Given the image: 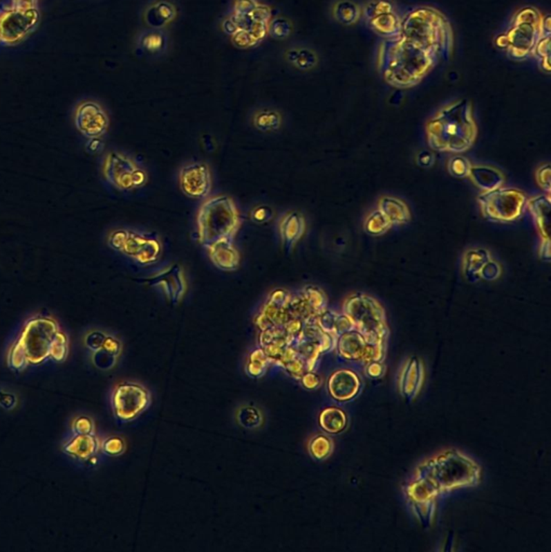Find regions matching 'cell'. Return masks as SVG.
<instances>
[{
  "label": "cell",
  "mask_w": 551,
  "mask_h": 552,
  "mask_svg": "<svg viewBox=\"0 0 551 552\" xmlns=\"http://www.w3.org/2000/svg\"><path fill=\"white\" fill-rule=\"evenodd\" d=\"M452 48L446 17L433 8H419L402 21L400 30L380 52L379 66L387 84L411 88L419 84Z\"/></svg>",
  "instance_id": "obj_1"
},
{
  "label": "cell",
  "mask_w": 551,
  "mask_h": 552,
  "mask_svg": "<svg viewBox=\"0 0 551 552\" xmlns=\"http://www.w3.org/2000/svg\"><path fill=\"white\" fill-rule=\"evenodd\" d=\"M481 468L458 450H447L422 463L413 479L404 486L409 503L436 501L437 497L458 489L479 484Z\"/></svg>",
  "instance_id": "obj_2"
},
{
  "label": "cell",
  "mask_w": 551,
  "mask_h": 552,
  "mask_svg": "<svg viewBox=\"0 0 551 552\" xmlns=\"http://www.w3.org/2000/svg\"><path fill=\"white\" fill-rule=\"evenodd\" d=\"M427 140L433 151L463 154L475 145L478 127L473 106L458 100L439 110L427 122Z\"/></svg>",
  "instance_id": "obj_3"
},
{
  "label": "cell",
  "mask_w": 551,
  "mask_h": 552,
  "mask_svg": "<svg viewBox=\"0 0 551 552\" xmlns=\"http://www.w3.org/2000/svg\"><path fill=\"white\" fill-rule=\"evenodd\" d=\"M342 313L348 318L354 329L362 333L371 347L385 356L390 330L384 309L380 302L367 293H353L343 303Z\"/></svg>",
  "instance_id": "obj_4"
},
{
  "label": "cell",
  "mask_w": 551,
  "mask_h": 552,
  "mask_svg": "<svg viewBox=\"0 0 551 552\" xmlns=\"http://www.w3.org/2000/svg\"><path fill=\"white\" fill-rule=\"evenodd\" d=\"M198 242L205 248L221 241H233L240 227V216L232 199L214 196L202 204L198 214Z\"/></svg>",
  "instance_id": "obj_5"
},
{
  "label": "cell",
  "mask_w": 551,
  "mask_h": 552,
  "mask_svg": "<svg viewBox=\"0 0 551 552\" xmlns=\"http://www.w3.org/2000/svg\"><path fill=\"white\" fill-rule=\"evenodd\" d=\"M477 201L483 217L491 223H514L527 210V194L519 189L500 187L483 191Z\"/></svg>",
  "instance_id": "obj_6"
},
{
  "label": "cell",
  "mask_w": 551,
  "mask_h": 552,
  "mask_svg": "<svg viewBox=\"0 0 551 552\" xmlns=\"http://www.w3.org/2000/svg\"><path fill=\"white\" fill-rule=\"evenodd\" d=\"M108 245L144 266L156 264L162 254L161 240L156 233L115 230L108 237Z\"/></svg>",
  "instance_id": "obj_7"
},
{
  "label": "cell",
  "mask_w": 551,
  "mask_h": 552,
  "mask_svg": "<svg viewBox=\"0 0 551 552\" xmlns=\"http://www.w3.org/2000/svg\"><path fill=\"white\" fill-rule=\"evenodd\" d=\"M59 330L57 322L47 316H36L25 324L17 343L28 364H40L50 357L52 342Z\"/></svg>",
  "instance_id": "obj_8"
},
{
  "label": "cell",
  "mask_w": 551,
  "mask_h": 552,
  "mask_svg": "<svg viewBox=\"0 0 551 552\" xmlns=\"http://www.w3.org/2000/svg\"><path fill=\"white\" fill-rule=\"evenodd\" d=\"M544 32L539 12L531 8H525L514 17L512 28L505 35V47L517 59L527 57L533 53Z\"/></svg>",
  "instance_id": "obj_9"
},
{
  "label": "cell",
  "mask_w": 551,
  "mask_h": 552,
  "mask_svg": "<svg viewBox=\"0 0 551 552\" xmlns=\"http://www.w3.org/2000/svg\"><path fill=\"white\" fill-rule=\"evenodd\" d=\"M39 20L38 8L15 7L10 3L0 7V44H20L35 32Z\"/></svg>",
  "instance_id": "obj_10"
},
{
  "label": "cell",
  "mask_w": 551,
  "mask_h": 552,
  "mask_svg": "<svg viewBox=\"0 0 551 552\" xmlns=\"http://www.w3.org/2000/svg\"><path fill=\"white\" fill-rule=\"evenodd\" d=\"M104 177L111 186L121 191H130L144 186L147 173L140 169L130 156L121 152L108 154L103 165Z\"/></svg>",
  "instance_id": "obj_11"
},
{
  "label": "cell",
  "mask_w": 551,
  "mask_h": 552,
  "mask_svg": "<svg viewBox=\"0 0 551 552\" xmlns=\"http://www.w3.org/2000/svg\"><path fill=\"white\" fill-rule=\"evenodd\" d=\"M151 403L149 392L140 384L123 382L115 386L111 397L113 413L120 422L135 420Z\"/></svg>",
  "instance_id": "obj_12"
},
{
  "label": "cell",
  "mask_w": 551,
  "mask_h": 552,
  "mask_svg": "<svg viewBox=\"0 0 551 552\" xmlns=\"http://www.w3.org/2000/svg\"><path fill=\"white\" fill-rule=\"evenodd\" d=\"M336 349L343 360L348 362H383L384 357L375 347L367 342L362 333L353 326L337 338Z\"/></svg>",
  "instance_id": "obj_13"
},
{
  "label": "cell",
  "mask_w": 551,
  "mask_h": 552,
  "mask_svg": "<svg viewBox=\"0 0 551 552\" xmlns=\"http://www.w3.org/2000/svg\"><path fill=\"white\" fill-rule=\"evenodd\" d=\"M77 130L88 140H98L107 132L109 119L100 104L94 100H84L75 110Z\"/></svg>",
  "instance_id": "obj_14"
},
{
  "label": "cell",
  "mask_w": 551,
  "mask_h": 552,
  "mask_svg": "<svg viewBox=\"0 0 551 552\" xmlns=\"http://www.w3.org/2000/svg\"><path fill=\"white\" fill-rule=\"evenodd\" d=\"M183 192L190 198L204 199L212 188L211 171L205 163H192L179 172Z\"/></svg>",
  "instance_id": "obj_15"
},
{
  "label": "cell",
  "mask_w": 551,
  "mask_h": 552,
  "mask_svg": "<svg viewBox=\"0 0 551 552\" xmlns=\"http://www.w3.org/2000/svg\"><path fill=\"white\" fill-rule=\"evenodd\" d=\"M150 286H159L163 289L171 304H178L184 298L187 291V282L184 270L179 264H175L160 273L142 281Z\"/></svg>",
  "instance_id": "obj_16"
},
{
  "label": "cell",
  "mask_w": 551,
  "mask_h": 552,
  "mask_svg": "<svg viewBox=\"0 0 551 552\" xmlns=\"http://www.w3.org/2000/svg\"><path fill=\"white\" fill-rule=\"evenodd\" d=\"M366 19L370 27L382 36L393 37L398 33L402 21L393 10L392 6L385 0L370 3L365 10Z\"/></svg>",
  "instance_id": "obj_17"
},
{
  "label": "cell",
  "mask_w": 551,
  "mask_h": 552,
  "mask_svg": "<svg viewBox=\"0 0 551 552\" xmlns=\"http://www.w3.org/2000/svg\"><path fill=\"white\" fill-rule=\"evenodd\" d=\"M327 389L333 401L348 403L359 394L362 389V380L353 370H336L329 376Z\"/></svg>",
  "instance_id": "obj_18"
},
{
  "label": "cell",
  "mask_w": 551,
  "mask_h": 552,
  "mask_svg": "<svg viewBox=\"0 0 551 552\" xmlns=\"http://www.w3.org/2000/svg\"><path fill=\"white\" fill-rule=\"evenodd\" d=\"M424 382V366L423 362L417 358L411 357L404 365V368L400 374V394L404 398L415 399L421 392Z\"/></svg>",
  "instance_id": "obj_19"
},
{
  "label": "cell",
  "mask_w": 551,
  "mask_h": 552,
  "mask_svg": "<svg viewBox=\"0 0 551 552\" xmlns=\"http://www.w3.org/2000/svg\"><path fill=\"white\" fill-rule=\"evenodd\" d=\"M306 232V220L298 212H289L279 223V235L283 247L287 254H290L297 243L301 240Z\"/></svg>",
  "instance_id": "obj_20"
},
{
  "label": "cell",
  "mask_w": 551,
  "mask_h": 552,
  "mask_svg": "<svg viewBox=\"0 0 551 552\" xmlns=\"http://www.w3.org/2000/svg\"><path fill=\"white\" fill-rule=\"evenodd\" d=\"M527 208L541 237V241L550 240L551 201L550 193L527 199Z\"/></svg>",
  "instance_id": "obj_21"
},
{
  "label": "cell",
  "mask_w": 551,
  "mask_h": 552,
  "mask_svg": "<svg viewBox=\"0 0 551 552\" xmlns=\"http://www.w3.org/2000/svg\"><path fill=\"white\" fill-rule=\"evenodd\" d=\"M214 266L225 272L236 271L240 266V254L233 241L225 240L207 248Z\"/></svg>",
  "instance_id": "obj_22"
},
{
  "label": "cell",
  "mask_w": 551,
  "mask_h": 552,
  "mask_svg": "<svg viewBox=\"0 0 551 552\" xmlns=\"http://www.w3.org/2000/svg\"><path fill=\"white\" fill-rule=\"evenodd\" d=\"M381 213L390 220L392 226L404 225L411 220L409 208L404 201L392 196H383L379 201V208Z\"/></svg>",
  "instance_id": "obj_23"
},
{
  "label": "cell",
  "mask_w": 551,
  "mask_h": 552,
  "mask_svg": "<svg viewBox=\"0 0 551 552\" xmlns=\"http://www.w3.org/2000/svg\"><path fill=\"white\" fill-rule=\"evenodd\" d=\"M469 178L478 188L483 191H490L493 189L500 188L505 181L502 172L494 167H485V165H476L471 167L469 172Z\"/></svg>",
  "instance_id": "obj_24"
},
{
  "label": "cell",
  "mask_w": 551,
  "mask_h": 552,
  "mask_svg": "<svg viewBox=\"0 0 551 552\" xmlns=\"http://www.w3.org/2000/svg\"><path fill=\"white\" fill-rule=\"evenodd\" d=\"M319 424L324 432L337 435L348 426V416L339 407H327L319 413Z\"/></svg>",
  "instance_id": "obj_25"
},
{
  "label": "cell",
  "mask_w": 551,
  "mask_h": 552,
  "mask_svg": "<svg viewBox=\"0 0 551 552\" xmlns=\"http://www.w3.org/2000/svg\"><path fill=\"white\" fill-rule=\"evenodd\" d=\"M100 443L93 434L76 435V437L65 445L64 450L71 457L80 459H88L97 452Z\"/></svg>",
  "instance_id": "obj_26"
},
{
  "label": "cell",
  "mask_w": 551,
  "mask_h": 552,
  "mask_svg": "<svg viewBox=\"0 0 551 552\" xmlns=\"http://www.w3.org/2000/svg\"><path fill=\"white\" fill-rule=\"evenodd\" d=\"M490 252L485 250H471L466 252L463 260V270L466 279L477 282L480 279V272L487 261H490Z\"/></svg>",
  "instance_id": "obj_27"
},
{
  "label": "cell",
  "mask_w": 551,
  "mask_h": 552,
  "mask_svg": "<svg viewBox=\"0 0 551 552\" xmlns=\"http://www.w3.org/2000/svg\"><path fill=\"white\" fill-rule=\"evenodd\" d=\"M287 62L300 71H310L317 64L315 52L308 48H292L285 53Z\"/></svg>",
  "instance_id": "obj_28"
},
{
  "label": "cell",
  "mask_w": 551,
  "mask_h": 552,
  "mask_svg": "<svg viewBox=\"0 0 551 552\" xmlns=\"http://www.w3.org/2000/svg\"><path fill=\"white\" fill-rule=\"evenodd\" d=\"M252 122L261 132H272L281 127L282 117L275 110L263 109L255 113Z\"/></svg>",
  "instance_id": "obj_29"
},
{
  "label": "cell",
  "mask_w": 551,
  "mask_h": 552,
  "mask_svg": "<svg viewBox=\"0 0 551 552\" xmlns=\"http://www.w3.org/2000/svg\"><path fill=\"white\" fill-rule=\"evenodd\" d=\"M360 15L362 10L350 0H341L333 7V17L342 24H354L359 20Z\"/></svg>",
  "instance_id": "obj_30"
},
{
  "label": "cell",
  "mask_w": 551,
  "mask_h": 552,
  "mask_svg": "<svg viewBox=\"0 0 551 552\" xmlns=\"http://www.w3.org/2000/svg\"><path fill=\"white\" fill-rule=\"evenodd\" d=\"M310 455L317 461L328 459L333 451V441L329 436L319 434L310 439L308 445Z\"/></svg>",
  "instance_id": "obj_31"
},
{
  "label": "cell",
  "mask_w": 551,
  "mask_h": 552,
  "mask_svg": "<svg viewBox=\"0 0 551 552\" xmlns=\"http://www.w3.org/2000/svg\"><path fill=\"white\" fill-rule=\"evenodd\" d=\"M269 357L265 354V349H257L250 353L246 364V372L252 378H261L265 374L268 365H269Z\"/></svg>",
  "instance_id": "obj_32"
},
{
  "label": "cell",
  "mask_w": 551,
  "mask_h": 552,
  "mask_svg": "<svg viewBox=\"0 0 551 552\" xmlns=\"http://www.w3.org/2000/svg\"><path fill=\"white\" fill-rule=\"evenodd\" d=\"M236 421L242 427L254 430L263 425V416L256 407L242 406L236 412Z\"/></svg>",
  "instance_id": "obj_33"
},
{
  "label": "cell",
  "mask_w": 551,
  "mask_h": 552,
  "mask_svg": "<svg viewBox=\"0 0 551 552\" xmlns=\"http://www.w3.org/2000/svg\"><path fill=\"white\" fill-rule=\"evenodd\" d=\"M392 227L390 220L387 219L379 210H375V212L370 214L367 219H366L365 225H364L366 232L368 234L373 235V237H379V235L384 234Z\"/></svg>",
  "instance_id": "obj_34"
},
{
  "label": "cell",
  "mask_w": 551,
  "mask_h": 552,
  "mask_svg": "<svg viewBox=\"0 0 551 552\" xmlns=\"http://www.w3.org/2000/svg\"><path fill=\"white\" fill-rule=\"evenodd\" d=\"M409 504L414 515L421 521L422 524L425 526H431L436 509V501Z\"/></svg>",
  "instance_id": "obj_35"
},
{
  "label": "cell",
  "mask_w": 551,
  "mask_h": 552,
  "mask_svg": "<svg viewBox=\"0 0 551 552\" xmlns=\"http://www.w3.org/2000/svg\"><path fill=\"white\" fill-rule=\"evenodd\" d=\"M68 353V340L64 333L59 330L50 349V357L55 362H63Z\"/></svg>",
  "instance_id": "obj_36"
},
{
  "label": "cell",
  "mask_w": 551,
  "mask_h": 552,
  "mask_svg": "<svg viewBox=\"0 0 551 552\" xmlns=\"http://www.w3.org/2000/svg\"><path fill=\"white\" fill-rule=\"evenodd\" d=\"M471 167L473 165L471 162L460 156H454L448 163V169L451 175L458 177V178H465V177L469 176Z\"/></svg>",
  "instance_id": "obj_37"
},
{
  "label": "cell",
  "mask_w": 551,
  "mask_h": 552,
  "mask_svg": "<svg viewBox=\"0 0 551 552\" xmlns=\"http://www.w3.org/2000/svg\"><path fill=\"white\" fill-rule=\"evenodd\" d=\"M102 450L107 455L111 457H118L122 454L125 450L124 440L118 436H113V437L107 438L103 443H102Z\"/></svg>",
  "instance_id": "obj_38"
},
{
  "label": "cell",
  "mask_w": 551,
  "mask_h": 552,
  "mask_svg": "<svg viewBox=\"0 0 551 552\" xmlns=\"http://www.w3.org/2000/svg\"><path fill=\"white\" fill-rule=\"evenodd\" d=\"M250 219L254 223L263 225V223H269L274 217V210L269 205H258L255 208H252L250 214Z\"/></svg>",
  "instance_id": "obj_39"
},
{
  "label": "cell",
  "mask_w": 551,
  "mask_h": 552,
  "mask_svg": "<svg viewBox=\"0 0 551 552\" xmlns=\"http://www.w3.org/2000/svg\"><path fill=\"white\" fill-rule=\"evenodd\" d=\"M8 362H9L13 369L17 370H22L28 364L23 349H21L20 345L17 344V342L11 347L9 356H8Z\"/></svg>",
  "instance_id": "obj_40"
},
{
  "label": "cell",
  "mask_w": 551,
  "mask_h": 552,
  "mask_svg": "<svg viewBox=\"0 0 551 552\" xmlns=\"http://www.w3.org/2000/svg\"><path fill=\"white\" fill-rule=\"evenodd\" d=\"M535 178H536L539 186L547 193H550L551 183H550V164L547 163L541 165V167L537 169L535 173Z\"/></svg>",
  "instance_id": "obj_41"
},
{
  "label": "cell",
  "mask_w": 551,
  "mask_h": 552,
  "mask_svg": "<svg viewBox=\"0 0 551 552\" xmlns=\"http://www.w3.org/2000/svg\"><path fill=\"white\" fill-rule=\"evenodd\" d=\"M290 32H292V26L289 24L288 21L285 20L283 17L275 19L271 24V33L277 38H286Z\"/></svg>",
  "instance_id": "obj_42"
},
{
  "label": "cell",
  "mask_w": 551,
  "mask_h": 552,
  "mask_svg": "<svg viewBox=\"0 0 551 552\" xmlns=\"http://www.w3.org/2000/svg\"><path fill=\"white\" fill-rule=\"evenodd\" d=\"M73 430L76 432V435H90V434H93L94 424L91 418L80 416L75 420Z\"/></svg>",
  "instance_id": "obj_43"
},
{
  "label": "cell",
  "mask_w": 551,
  "mask_h": 552,
  "mask_svg": "<svg viewBox=\"0 0 551 552\" xmlns=\"http://www.w3.org/2000/svg\"><path fill=\"white\" fill-rule=\"evenodd\" d=\"M500 275L501 266L492 259L485 264L480 272V279H485V281H493V279H498Z\"/></svg>",
  "instance_id": "obj_44"
},
{
  "label": "cell",
  "mask_w": 551,
  "mask_h": 552,
  "mask_svg": "<svg viewBox=\"0 0 551 552\" xmlns=\"http://www.w3.org/2000/svg\"><path fill=\"white\" fill-rule=\"evenodd\" d=\"M300 382H301L304 389L313 391V389H319V386L321 385V378L316 372L306 371L300 378Z\"/></svg>",
  "instance_id": "obj_45"
},
{
  "label": "cell",
  "mask_w": 551,
  "mask_h": 552,
  "mask_svg": "<svg viewBox=\"0 0 551 552\" xmlns=\"http://www.w3.org/2000/svg\"><path fill=\"white\" fill-rule=\"evenodd\" d=\"M102 349L109 353V354L113 355V356L118 357L121 351V344L115 338L106 335Z\"/></svg>",
  "instance_id": "obj_46"
},
{
  "label": "cell",
  "mask_w": 551,
  "mask_h": 552,
  "mask_svg": "<svg viewBox=\"0 0 551 552\" xmlns=\"http://www.w3.org/2000/svg\"><path fill=\"white\" fill-rule=\"evenodd\" d=\"M106 335L104 333H100V331H95V333H90L86 338V344L90 349H95V351H98V349H102L103 347L104 340H105Z\"/></svg>",
  "instance_id": "obj_47"
},
{
  "label": "cell",
  "mask_w": 551,
  "mask_h": 552,
  "mask_svg": "<svg viewBox=\"0 0 551 552\" xmlns=\"http://www.w3.org/2000/svg\"><path fill=\"white\" fill-rule=\"evenodd\" d=\"M142 44L149 51H156V50L161 48L162 44H163V40H162L161 36L158 34H150L147 37H144Z\"/></svg>",
  "instance_id": "obj_48"
},
{
  "label": "cell",
  "mask_w": 551,
  "mask_h": 552,
  "mask_svg": "<svg viewBox=\"0 0 551 552\" xmlns=\"http://www.w3.org/2000/svg\"><path fill=\"white\" fill-rule=\"evenodd\" d=\"M366 372L371 378H379L384 374V366L382 362H373L366 365Z\"/></svg>",
  "instance_id": "obj_49"
},
{
  "label": "cell",
  "mask_w": 551,
  "mask_h": 552,
  "mask_svg": "<svg viewBox=\"0 0 551 552\" xmlns=\"http://www.w3.org/2000/svg\"><path fill=\"white\" fill-rule=\"evenodd\" d=\"M539 252L541 260H544V261H550V240L541 241Z\"/></svg>",
  "instance_id": "obj_50"
},
{
  "label": "cell",
  "mask_w": 551,
  "mask_h": 552,
  "mask_svg": "<svg viewBox=\"0 0 551 552\" xmlns=\"http://www.w3.org/2000/svg\"><path fill=\"white\" fill-rule=\"evenodd\" d=\"M10 5L21 8H38V0H10Z\"/></svg>",
  "instance_id": "obj_51"
},
{
  "label": "cell",
  "mask_w": 551,
  "mask_h": 552,
  "mask_svg": "<svg viewBox=\"0 0 551 552\" xmlns=\"http://www.w3.org/2000/svg\"><path fill=\"white\" fill-rule=\"evenodd\" d=\"M418 162L421 167H429L433 164V156L429 152H422L418 158Z\"/></svg>",
  "instance_id": "obj_52"
}]
</instances>
